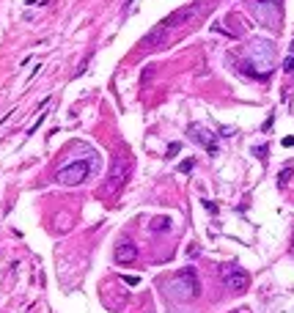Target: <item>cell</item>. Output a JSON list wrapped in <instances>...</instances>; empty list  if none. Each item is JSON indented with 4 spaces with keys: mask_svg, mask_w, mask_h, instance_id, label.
I'll return each mask as SVG.
<instances>
[{
    "mask_svg": "<svg viewBox=\"0 0 294 313\" xmlns=\"http://www.w3.org/2000/svg\"><path fill=\"white\" fill-rule=\"evenodd\" d=\"M253 11L259 14L264 25H278L280 14H283V0H250Z\"/></svg>",
    "mask_w": 294,
    "mask_h": 313,
    "instance_id": "cell-5",
    "label": "cell"
},
{
    "mask_svg": "<svg viewBox=\"0 0 294 313\" xmlns=\"http://www.w3.org/2000/svg\"><path fill=\"white\" fill-rule=\"evenodd\" d=\"M283 69H286L289 74H294V49H292V55H289L286 61H283Z\"/></svg>",
    "mask_w": 294,
    "mask_h": 313,
    "instance_id": "cell-11",
    "label": "cell"
},
{
    "mask_svg": "<svg viewBox=\"0 0 294 313\" xmlns=\"http://www.w3.org/2000/svg\"><path fill=\"white\" fill-rule=\"evenodd\" d=\"M88 173H91V162L77 160V162H69L66 168H61L55 173V179L63 187H77V184H83V181L88 179Z\"/></svg>",
    "mask_w": 294,
    "mask_h": 313,
    "instance_id": "cell-4",
    "label": "cell"
},
{
    "mask_svg": "<svg viewBox=\"0 0 294 313\" xmlns=\"http://www.w3.org/2000/svg\"><path fill=\"white\" fill-rule=\"evenodd\" d=\"M124 280H126V283H129V286H138V283H140L138 278H129V275H124Z\"/></svg>",
    "mask_w": 294,
    "mask_h": 313,
    "instance_id": "cell-16",
    "label": "cell"
},
{
    "mask_svg": "<svg viewBox=\"0 0 294 313\" xmlns=\"http://www.w3.org/2000/svg\"><path fill=\"white\" fill-rule=\"evenodd\" d=\"M126 179H129V160H116L110 168V173H107V181H105V193L113 195V193H119L121 187L126 184Z\"/></svg>",
    "mask_w": 294,
    "mask_h": 313,
    "instance_id": "cell-6",
    "label": "cell"
},
{
    "mask_svg": "<svg viewBox=\"0 0 294 313\" xmlns=\"http://www.w3.org/2000/svg\"><path fill=\"white\" fill-rule=\"evenodd\" d=\"M176 151H179V143H171V146H168V157H173Z\"/></svg>",
    "mask_w": 294,
    "mask_h": 313,
    "instance_id": "cell-14",
    "label": "cell"
},
{
    "mask_svg": "<svg viewBox=\"0 0 294 313\" xmlns=\"http://www.w3.org/2000/svg\"><path fill=\"white\" fill-rule=\"evenodd\" d=\"M231 313H250V311H245V308H239V311H231Z\"/></svg>",
    "mask_w": 294,
    "mask_h": 313,
    "instance_id": "cell-17",
    "label": "cell"
},
{
    "mask_svg": "<svg viewBox=\"0 0 294 313\" xmlns=\"http://www.w3.org/2000/svg\"><path fill=\"white\" fill-rule=\"evenodd\" d=\"M292 250H294V239H292Z\"/></svg>",
    "mask_w": 294,
    "mask_h": 313,
    "instance_id": "cell-18",
    "label": "cell"
},
{
    "mask_svg": "<svg viewBox=\"0 0 294 313\" xmlns=\"http://www.w3.org/2000/svg\"><path fill=\"white\" fill-rule=\"evenodd\" d=\"M283 146H286V148L294 146V138H292V135H289V138H283Z\"/></svg>",
    "mask_w": 294,
    "mask_h": 313,
    "instance_id": "cell-15",
    "label": "cell"
},
{
    "mask_svg": "<svg viewBox=\"0 0 294 313\" xmlns=\"http://www.w3.org/2000/svg\"><path fill=\"white\" fill-rule=\"evenodd\" d=\"M190 135H193L209 154H217V138L209 132V129H203V126H198V124H190Z\"/></svg>",
    "mask_w": 294,
    "mask_h": 313,
    "instance_id": "cell-8",
    "label": "cell"
},
{
    "mask_svg": "<svg viewBox=\"0 0 294 313\" xmlns=\"http://www.w3.org/2000/svg\"><path fill=\"white\" fill-rule=\"evenodd\" d=\"M171 217H154L151 220V231H160V234H165V231H171Z\"/></svg>",
    "mask_w": 294,
    "mask_h": 313,
    "instance_id": "cell-10",
    "label": "cell"
},
{
    "mask_svg": "<svg viewBox=\"0 0 294 313\" xmlns=\"http://www.w3.org/2000/svg\"><path fill=\"white\" fill-rule=\"evenodd\" d=\"M223 283L231 289V291H245L247 286H250V275L247 272H242V269H228L223 275Z\"/></svg>",
    "mask_w": 294,
    "mask_h": 313,
    "instance_id": "cell-7",
    "label": "cell"
},
{
    "mask_svg": "<svg viewBox=\"0 0 294 313\" xmlns=\"http://www.w3.org/2000/svg\"><path fill=\"white\" fill-rule=\"evenodd\" d=\"M135 258H138V247H135V242L121 239V242L116 244V261H119V264H132Z\"/></svg>",
    "mask_w": 294,
    "mask_h": 313,
    "instance_id": "cell-9",
    "label": "cell"
},
{
    "mask_svg": "<svg viewBox=\"0 0 294 313\" xmlns=\"http://www.w3.org/2000/svg\"><path fill=\"white\" fill-rule=\"evenodd\" d=\"M206 11H209V3H203V0L190 3V6H184V8H179V11H173V14H168L154 30H151V33L143 36V42L140 44H143V47H160V44L168 42V36L173 33V30L184 28V25L193 22V20H201Z\"/></svg>",
    "mask_w": 294,
    "mask_h": 313,
    "instance_id": "cell-1",
    "label": "cell"
},
{
    "mask_svg": "<svg viewBox=\"0 0 294 313\" xmlns=\"http://www.w3.org/2000/svg\"><path fill=\"white\" fill-rule=\"evenodd\" d=\"M272 44L270 42H253V49L250 55L242 61V72L250 77H256V80H264L267 74H270V69H272Z\"/></svg>",
    "mask_w": 294,
    "mask_h": 313,
    "instance_id": "cell-2",
    "label": "cell"
},
{
    "mask_svg": "<svg viewBox=\"0 0 294 313\" xmlns=\"http://www.w3.org/2000/svg\"><path fill=\"white\" fill-rule=\"evenodd\" d=\"M292 176H294V170H292V168H286V170H280V176H278V181H280V184H286V181H289V179H292Z\"/></svg>",
    "mask_w": 294,
    "mask_h": 313,
    "instance_id": "cell-12",
    "label": "cell"
},
{
    "mask_svg": "<svg viewBox=\"0 0 294 313\" xmlns=\"http://www.w3.org/2000/svg\"><path fill=\"white\" fill-rule=\"evenodd\" d=\"M193 165H196V160H184L179 170H182V173H190V170H193Z\"/></svg>",
    "mask_w": 294,
    "mask_h": 313,
    "instance_id": "cell-13",
    "label": "cell"
},
{
    "mask_svg": "<svg viewBox=\"0 0 294 313\" xmlns=\"http://www.w3.org/2000/svg\"><path fill=\"white\" fill-rule=\"evenodd\" d=\"M168 291H171V297L182 299V302L196 299L198 294H201V283H198L196 269H182V272H176L173 278L168 280Z\"/></svg>",
    "mask_w": 294,
    "mask_h": 313,
    "instance_id": "cell-3",
    "label": "cell"
}]
</instances>
